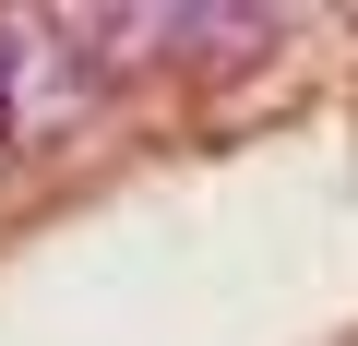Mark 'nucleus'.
Returning <instances> with one entry per match:
<instances>
[{"label":"nucleus","instance_id":"nucleus-1","mask_svg":"<svg viewBox=\"0 0 358 346\" xmlns=\"http://www.w3.org/2000/svg\"><path fill=\"white\" fill-rule=\"evenodd\" d=\"M96 84L108 72L72 48V13H0V143H60Z\"/></svg>","mask_w":358,"mask_h":346}]
</instances>
